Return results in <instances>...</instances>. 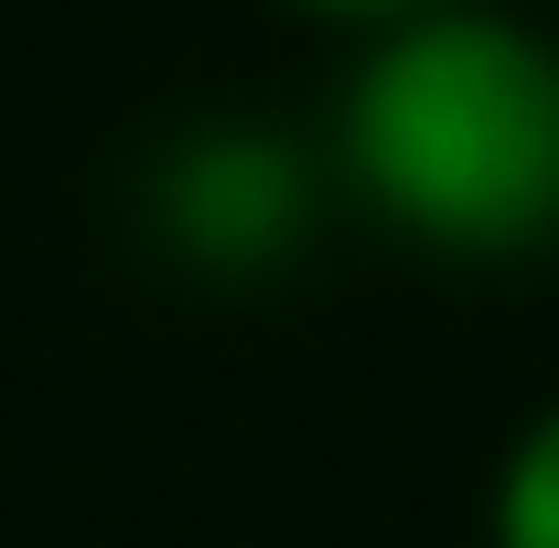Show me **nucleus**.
<instances>
[{"instance_id": "f03ea898", "label": "nucleus", "mask_w": 559, "mask_h": 548, "mask_svg": "<svg viewBox=\"0 0 559 548\" xmlns=\"http://www.w3.org/2000/svg\"><path fill=\"white\" fill-rule=\"evenodd\" d=\"M162 194H173V226L194 237V248H270L280 226H290V151L259 130H215L194 151H173V172H162Z\"/></svg>"}, {"instance_id": "f257e3e1", "label": "nucleus", "mask_w": 559, "mask_h": 548, "mask_svg": "<svg viewBox=\"0 0 559 548\" xmlns=\"http://www.w3.org/2000/svg\"><path fill=\"white\" fill-rule=\"evenodd\" d=\"M355 205L441 259L559 237V33L495 0H419L366 33L334 108Z\"/></svg>"}, {"instance_id": "7ed1b4c3", "label": "nucleus", "mask_w": 559, "mask_h": 548, "mask_svg": "<svg viewBox=\"0 0 559 548\" xmlns=\"http://www.w3.org/2000/svg\"><path fill=\"white\" fill-rule=\"evenodd\" d=\"M485 548H559V398L516 419L506 463L485 484Z\"/></svg>"}, {"instance_id": "20e7f679", "label": "nucleus", "mask_w": 559, "mask_h": 548, "mask_svg": "<svg viewBox=\"0 0 559 548\" xmlns=\"http://www.w3.org/2000/svg\"><path fill=\"white\" fill-rule=\"evenodd\" d=\"M312 11H345V22H399V11H419V0H312Z\"/></svg>"}]
</instances>
